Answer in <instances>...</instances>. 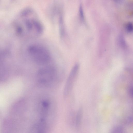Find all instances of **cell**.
Returning <instances> with one entry per match:
<instances>
[{
    "label": "cell",
    "mask_w": 133,
    "mask_h": 133,
    "mask_svg": "<svg viewBox=\"0 0 133 133\" xmlns=\"http://www.w3.org/2000/svg\"><path fill=\"white\" fill-rule=\"evenodd\" d=\"M28 51L31 57L36 63L40 65H45L49 63L51 59L50 52L45 46L34 44L28 48Z\"/></svg>",
    "instance_id": "cell-1"
},
{
    "label": "cell",
    "mask_w": 133,
    "mask_h": 133,
    "mask_svg": "<svg viewBox=\"0 0 133 133\" xmlns=\"http://www.w3.org/2000/svg\"><path fill=\"white\" fill-rule=\"evenodd\" d=\"M56 69L50 66L40 69L37 74L38 83L42 86L47 87L52 85L56 79Z\"/></svg>",
    "instance_id": "cell-2"
},
{
    "label": "cell",
    "mask_w": 133,
    "mask_h": 133,
    "mask_svg": "<svg viewBox=\"0 0 133 133\" xmlns=\"http://www.w3.org/2000/svg\"><path fill=\"white\" fill-rule=\"evenodd\" d=\"M79 67V64L76 63L73 66L71 70L64 89V94L65 96L68 95L70 91L77 75Z\"/></svg>",
    "instance_id": "cell-3"
},
{
    "label": "cell",
    "mask_w": 133,
    "mask_h": 133,
    "mask_svg": "<svg viewBox=\"0 0 133 133\" xmlns=\"http://www.w3.org/2000/svg\"><path fill=\"white\" fill-rule=\"evenodd\" d=\"M82 110L80 108L79 109L77 114L76 118V125L77 127H79L80 123L82 116Z\"/></svg>",
    "instance_id": "cell-4"
},
{
    "label": "cell",
    "mask_w": 133,
    "mask_h": 133,
    "mask_svg": "<svg viewBox=\"0 0 133 133\" xmlns=\"http://www.w3.org/2000/svg\"><path fill=\"white\" fill-rule=\"evenodd\" d=\"M123 131V128L120 126H117L113 128L111 132L112 133H121Z\"/></svg>",
    "instance_id": "cell-5"
},
{
    "label": "cell",
    "mask_w": 133,
    "mask_h": 133,
    "mask_svg": "<svg viewBox=\"0 0 133 133\" xmlns=\"http://www.w3.org/2000/svg\"><path fill=\"white\" fill-rule=\"evenodd\" d=\"M126 28L128 32H132L133 29V25L132 23L131 22L128 23L126 25Z\"/></svg>",
    "instance_id": "cell-6"
},
{
    "label": "cell",
    "mask_w": 133,
    "mask_h": 133,
    "mask_svg": "<svg viewBox=\"0 0 133 133\" xmlns=\"http://www.w3.org/2000/svg\"><path fill=\"white\" fill-rule=\"evenodd\" d=\"M79 15L80 19L83 21L84 19V17L83 8L81 5H80L79 8Z\"/></svg>",
    "instance_id": "cell-7"
},
{
    "label": "cell",
    "mask_w": 133,
    "mask_h": 133,
    "mask_svg": "<svg viewBox=\"0 0 133 133\" xmlns=\"http://www.w3.org/2000/svg\"><path fill=\"white\" fill-rule=\"evenodd\" d=\"M129 93L131 97L132 96V85L130 86L128 89Z\"/></svg>",
    "instance_id": "cell-8"
}]
</instances>
